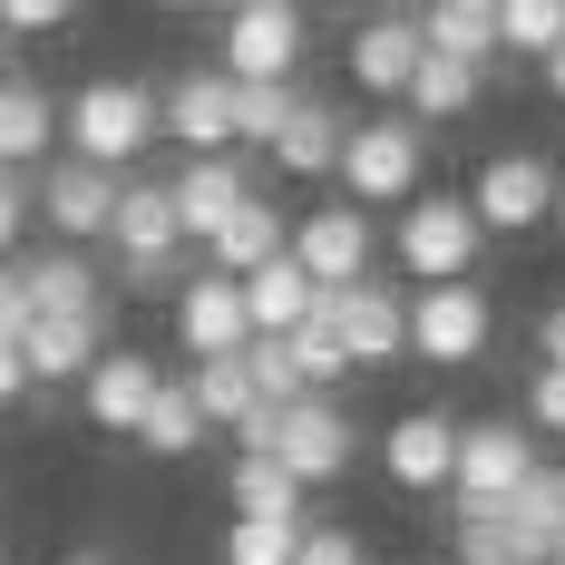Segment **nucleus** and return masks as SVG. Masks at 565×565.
<instances>
[{
    "mask_svg": "<svg viewBox=\"0 0 565 565\" xmlns=\"http://www.w3.org/2000/svg\"><path fill=\"white\" fill-rule=\"evenodd\" d=\"M312 302H322V292H312V274H302L292 254H274L264 274H244V312H254V341H292L302 322H312Z\"/></svg>",
    "mask_w": 565,
    "mask_h": 565,
    "instance_id": "412c9836",
    "label": "nucleus"
},
{
    "mask_svg": "<svg viewBox=\"0 0 565 565\" xmlns=\"http://www.w3.org/2000/svg\"><path fill=\"white\" fill-rule=\"evenodd\" d=\"M108 351H117V341H108V312H98V322H30V341H20L30 381H88Z\"/></svg>",
    "mask_w": 565,
    "mask_h": 565,
    "instance_id": "4be33fe9",
    "label": "nucleus"
},
{
    "mask_svg": "<svg viewBox=\"0 0 565 565\" xmlns=\"http://www.w3.org/2000/svg\"><path fill=\"white\" fill-rule=\"evenodd\" d=\"M302 274H312V292H351V282H371V254H381V234H371V215L361 205H312L302 225H292V244H282Z\"/></svg>",
    "mask_w": 565,
    "mask_h": 565,
    "instance_id": "1a4fd4ad",
    "label": "nucleus"
},
{
    "mask_svg": "<svg viewBox=\"0 0 565 565\" xmlns=\"http://www.w3.org/2000/svg\"><path fill=\"white\" fill-rule=\"evenodd\" d=\"M10 68H20V58H10V30H0V78H10Z\"/></svg>",
    "mask_w": 565,
    "mask_h": 565,
    "instance_id": "49530a36",
    "label": "nucleus"
},
{
    "mask_svg": "<svg viewBox=\"0 0 565 565\" xmlns=\"http://www.w3.org/2000/svg\"><path fill=\"white\" fill-rule=\"evenodd\" d=\"M536 478V429L526 419H458V478H449V508H508L516 488Z\"/></svg>",
    "mask_w": 565,
    "mask_h": 565,
    "instance_id": "39448f33",
    "label": "nucleus"
},
{
    "mask_svg": "<svg viewBox=\"0 0 565 565\" xmlns=\"http://www.w3.org/2000/svg\"><path fill=\"white\" fill-rule=\"evenodd\" d=\"M10 399H30V361H20V351L0 341V409H10Z\"/></svg>",
    "mask_w": 565,
    "mask_h": 565,
    "instance_id": "37998d69",
    "label": "nucleus"
},
{
    "mask_svg": "<svg viewBox=\"0 0 565 565\" xmlns=\"http://www.w3.org/2000/svg\"><path fill=\"white\" fill-rule=\"evenodd\" d=\"M449 546H458V565H546V546L508 508H449Z\"/></svg>",
    "mask_w": 565,
    "mask_h": 565,
    "instance_id": "393cba45",
    "label": "nucleus"
},
{
    "mask_svg": "<svg viewBox=\"0 0 565 565\" xmlns=\"http://www.w3.org/2000/svg\"><path fill=\"white\" fill-rule=\"evenodd\" d=\"M478 98H488V68L419 50V78H409V117H419V127H449V117H468Z\"/></svg>",
    "mask_w": 565,
    "mask_h": 565,
    "instance_id": "bb28decb",
    "label": "nucleus"
},
{
    "mask_svg": "<svg viewBox=\"0 0 565 565\" xmlns=\"http://www.w3.org/2000/svg\"><path fill=\"white\" fill-rule=\"evenodd\" d=\"M137 449H147V458H185V449H205V419H195L185 381H167V391H157V409L137 419Z\"/></svg>",
    "mask_w": 565,
    "mask_h": 565,
    "instance_id": "7c9ffc66",
    "label": "nucleus"
},
{
    "mask_svg": "<svg viewBox=\"0 0 565 565\" xmlns=\"http://www.w3.org/2000/svg\"><path fill=\"white\" fill-rule=\"evenodd\" d=\"M419 50L488 68V58H498V0H429V10H419Z\"/></svg>",
    "mask_w": 565,
    "mask_h": 565,
    "instance_id": "b1692460",
    "label": "nucleus"
},
{
    "mask_svg": "<svg viewBox=\"0 0 565 565\" xmlns=\"http://www.w3.org/2000/svg\"><path fill=\"white\" fill-rule=\"evenodd\" d=\"M341 147H351V117H341L332 98H302L292 127L274 137V167L282 175H341Z\"/></svg>",
    "mask_w": 565,
    "mask_h": 565,
    "instance_id": "5701e85b",
    "label": "nucleus"
},
{
    "mask_svg": "<svg viewBox=\"0 0 565 565\" xmlns=\"http://www.w3.org/2000/svg\"><path fill=\"white\" fill-rule=\"evenodd\" d=\"M225 68L234 88H292V68H302V10L292 0H244L225 20Z\"/></svg>",
    "mask_w": 565,
    "mask_h": 565,
    "instance_id": "6e6552de",
    "label": "nucleus"
},
{
    "mask_svg": "<svg viewBox=\"0 0 565 565\" xmlns=\"http://www.w3.org/2000/svg\"><path fill=\"white\" fill-rule=\"evenodd\" d=\"M0 30L10 40H50V30H68V10L58 0H0Z\"/></svg>",
    "mask_w": 565,
    "mask_h": 565,
    "instance_id": "ea45409f",
    "label": "nucleus"
},
{
    "mask_svg": "<svg viewBox=\"0 0 565 565\" xmlns=\"http://www.w3.org/2000/svg\"><path fill=\"white\" fill-rule=\"evenodd\" d=\"M409 351L439 361V371H478V361L498 351V302H488L478 282H429V292H409Z\"/></svg>",
    "mask_w": 565,
    "mask_h": 565,
    "instance_id": "20e7f679",
    "label": "nucleus"
},
{
    "mask_svg": "<svg viewBox=\"0 0 565 565\" xmlns=\"http://www.w3.org/2000/svg\"><path fill=\"white\" fill-rule=\"evenodd\" d=\"M117 264H167V254H185V225H175V185L167 175H127L117 185Z\"/></svg>",
    "mask_w": 565,
    "mask_h": 565,
    "instance_id": "f3484780",
    "label": "nucleus"
},
{
    "mask_svg": "<svg viewBox=\"0 0 565 565\" xmlns=\"http://www.w3.org/2000/svg\"><path fill=\"white\" fill-rule=\"evenodd\" d=\"M30 322H40V302H30V274H20V264H0V341L20 351V341H30Z\"/></svg>",
    "mask_w": 565,
    "mask_h": 565,
    "instance_id": "58836bf2",
    "label": "nucleus"
},
{
    "mask_svg": "<svg viewBox=\"0 0 565 565\" xmlns=\"http://www.w3.org/2000/svg\"><path fill=\"white\" fill-rule=\"evenodd\" d=\"M244 371H254V391H264V409H292V399H312V391H302V371H292V351H282V341H254V351H244Z\"/></svg>",
    "mask_w": 565,
    "mask_h": 565,
    "instance_id": "c9c22d12",
    "label": "nucleus"
},
{
    "mask_svg": "<svg viewBox=\"0 0 565 565\" xmlns=\"http://www.w3.org/2000/svg\"><path fill=\"white\" fill-rule=\"evenodd\" d=\"M167 185H175V225H185V244H215V234L254 205V175H244V157H185Z\"/></svg>",
    "mask_w": 565,
    "mask_h": 565,
    "instance_id": "4468645a",
    "label": "nucleus"
},
{
    "mask_svg": "<svg viewBox=\"0 0 565 565\" xmlns=\"http://www.w3.org/2000/svg\"><path fill=\"white\" fill-rule=\"evenodd\" d=\"M117 185H127V175L78 167V157H58V167L40 175V215L58 225V244H68V254H78V244H98V234L117 225Z\"/></svg>",
    "mask_w": 565,
    "mask_h": 565,
    "instance_id": "2eb2a0df",
    "label": "nucleus"
},
{
    "mask_svg": "<svg viewBox=\"0 0 565 565\" xmlns=\"http://www.w3.org/2000/svg\"><path fill=\"white\" fill-rule=\"evenodd\" d=\"M312 322L341 332L351 371H391L399 351H409V292L399 282H351V292H322L312 302Z\"/></svg>",
    "mask_w": 565,
    "mask_h": 565,
    "instance_id": "0eeeda50",
    "label": "nucleus"
},
{
    "mask_svg": "<svg viewBox=\"0 0 565 565\" xmlns=\"http://www.w3.org/2000/svg\"><path fill=\"white\" fill-rule=\"evenodd\" d=\"M225 498H234V516H302V478L274 449H244L225 468Z\"/></svg>",
    "mask_w": 565,
    "mask_h": 565,
    "instance_id": "c85d7f7f",
    "label": "nucleus"
},
{
    "mask_svg": "<svg viewBox=\"0 0 565 565\" xmlns=\"http://www.w3.org/2000/svg\"><path fill=\"white\" fill-rule=\"evenodd\" d=\"M536 78H546V98H556V108H565V50L546 58V68H536Z\"/></svg>",
    "mask_w": 565,
    "mask_h": 565,
    "instance_id": "c03bdc74",
    "label": "nucleus"
},
{
    "mask_svg": "<svg viewBox=\"0 0 565 565\" xmlns=\"http://www.w3.org/2000/svg\"><path fill=\"white\" fill-rule=\"evenodd\" d=\"M498 50L546 68V58L565 50V0H498Z\"/></svg>",
    "mask_w": 565,
    "mask_h": 565,
    "instance_id": "c756f323",
    "label": "nucleus"
},
{
    "mask_svg": "<svg viewBox=\"0 0 565 565\" xmlns=\"http://www.w3.org/2000/svg\"><path fill=\"white\" fill-rule=\"evenodd\" d=\"M546 565H565V526H556V556H546Z\"/></svg>",
    "mask_w": 565,
    "mask_h": 565,
    "instance_id": "de8ad7c7",
    "label": "nucleus"
},
{
    "mask_svg": "<svg viewBox=\"0 0 565 565\" xmlns=\"http://www.w3.org/2000/svg\"><path fill=\"white\" fill-rule=\"evenodd\" d=\"M58 565H117V556H98V546H78V556H58Z\"/></svg>",
    "mask_w": 565,
    "mask_h": 565,
    "instance_id": "a18cd8bd",
    "label": "nucleus"
},
{
    "mask_svg": "<svg viewBox=\"0 0 565 565\" xmlns=\"http://www.w3.org/2000/svg\"><path fill=\"white\" fill-rule=\"evenodd\" d=\"M391 254H399V274L419 282H468L478 274V254H488V225H478V205L468 195H419V205H399V234H391Z\"/></svg>",
    "mask_w": 565,
    "mask_h": 565,
    "instance_id": "7ed1b4c3",
    "label": "nucleus"
},
{
    "mask_svg": "<svg viewBox=\"0 0 565 565\" xmlns=\"http://www.w3.org/2000/svg\"><path fill=\"white\" fill-rule=\"evenodd\" d=\"M157 391H167V371H157L147 351H108V361L78 381V409H88L108 439H137V419L157 409Z\"/></svg>",
    "mask_w": 565,
    "mask_h": 565,
    "instance_id": "a211bd4d",
    "label": "nucleus"
},
{
    "mask_svg": "<svg viewBox=\"0 0 565 565\" xmlns=\"http://www.w3.org/2000/svg\"><path fill=\"white\" fill-rule=\"evenodd\" d=\"M175 351H185V371L254 351V312H244V282L234 274H205V264L185 274V292H175Z\"/></svg>",
    "mask_w": 565,
    "mask_h": 565,
    "instance_id": "9d476101",
    "label": "nucleus"
},
{
    "mask_svg": "<svg viewBox=\"0 0 565 565\" xmlns=\"http://www.w3.org/2000/svg\"><path fill=\"white\" fill-rule=\"evenodd\" d=\"M30 205H40V195H30V175L0 167V264H10V244H20V225H30Z\"/></svg>",
    "mask_w": 565,
    "mask_h": 565,
    "instance_id": "a19ab883",
    "label": "nucleus"
},
{
    "mask_svg": "<svg viewBox=\"0 0 565 565\" xmlns=\"http://www.w3.org/2000/svg\"><path fill=\"white\" fill-rule=\"evenodd\" d=\"M58 137H68L78 167L127 175L147 157V137H157V88H137V78H88V88L58 98Z\"/></svg>",
    "mask_w": 565,
    "mask_h": 565,
    "instance_id": "f257e3e1",
    "label": "nucleus"
},
{
    "mask_svg": "<svg viewBox=\"0 0 565 565\" xmlns=\"http://www.w3.org/2000/svg\"><path fill=\"white\" fill-rule=\"evenodd\" d=\"M50 147H58V98L30 78V68H10V78H0V167L30 175Z\"/></svg>",
    "mask_w": 565,
    "mask_h": 565,
    "instance_id": "aec40b11",
    "label": "nucleus"
},
{
    "mask_svg": "<svg viewBox=\"0 0 565 565\" xmlns=\"http://www.w3.org/2000/svg\"><path fill=\"white\" fill-rule=\"evenodd\" d=\"M302 526H312V516H234L225 526V565H292L302 556Z\"/></svg>",
    "mask_w": 565,
    "mask_h": 565,
    "instance_id": "2f4dec72",
    "label": "nucleus"
},
{
    "mask_svg": "<svg viewBox=\"0 0 565 565\" xmlns=\"http://www.w3.org/2000/svg\"><path fill=\"white\" fill-rule=\"evenodd\" d=\"M157 137H175L185 157H234V78L225 68H175V88L157 98Z\"/></svg>",
    "mask_w": 565,
    "mask_h": 565,
    "instance_id": "ddd939ff",
    "label": "nucleus"
},
{
    "mask_svg": "<svg viewBox=\"0 0 565 565\" xmlns=\"http://www.w3.org/2000/svg\"><path fill=\"white\" fill-rule=\"evenodd\" d=\"M381 478H391L399 498H449V478H458V419H449V409H399L391 429H381Z\"/></svg>",
    "mask_w": 565,
    "mask_h": 565,
    "instance_id": "f8f14e48",
    "label": "nucleus"
},
{
    "mask_svg": "<svg viewBox=\"0 0 565 565\" xmlns=\"http://www.w3.org/2000/svg\"><path fill=\"white\" fill-rule=\"evenodd\" d=\"M292 351V371H302V391L312 399H341V371H351V351H341V332H322V322H302V332L282 341Z\"/></svg>",
    "mask_w": 565,
    "mask_h": 565,
    "instance_id": "72a5a7b5",
    "label": "nucleus"
},
{
    "mask_svg": "<svg viewBox=\"0 0 565 565\" xmlns=\"http://www.w3.org/2000/svg\"><path fill=\"white\" fill-rule=\"evenodd\" d=\"M292 108H302V88H234V137L244 147H274L282 127H292Z\"/></svg>",
    "mask_w": 565,
    "mask_h": 565,
    "instance_id": "f704fd0d",
    "label": "nucleus"
},
{
    "mask_svg": "<svg viewBox=\"0 0 565 565\" xmlns=\"http://www.w3.org/2000/svg\"><path fill=\"white\" fill-rule=\"evenodd\" d=\"M185 399H195L205 429H244V419H264V391H254L244 351H234V361H195V371H185Z\"/></svg>",
    "mask_w": 565,
    "mask_h": 565,
    "instance_id": "cd10ccee",
    "label": "nucleus"
},
{
    "mask_svg": "<svg viewBox=\"0 0 565 565\" xmlns=\"http://www.w3.org/2000/svg\"><path fill=\"white\" fill-rule=\"evenodd\" d=\"M274 458L302 478V498H312V488H332L341 468L361 458V429H351L341 399H292V409H274Z\"/></svg>",
    "mask_w": 565,
    "mask_h": 565,
    "instance_id": "9b49d317",
    "label": "nucleus"
},
{
    "mask_svg": "<svg viewBox=\"0 0 565 565\" xmlns=\"http://www.w3.org/2000/svg\"><path fill=\"white\" fill-rule=\"evenodd\" d=\"M556 195H565V175H556V157H536V147H498L488 167L468 175V205H478L488 234H536L556 215Z\"/></svg>",
    "mask_w": 565,
    "mask_h": 565,
    "instance_id": "423d86ee",
    "label": "nucleus"
},
{
    "mask_svg": "<svg viewBox=\"0 0 565 565\" xmlns=\"http://www.w3.org/2000/svg\"><path fill=\"white\" fill-rule=\"evenodd\" d=\"M508 516L536 536V546H546V556H556V526H565V468H556V458H536V478L508 498Z\"/></svg>",
    "mask_w": 565,
    "mask_h": 565,
    "instance_id": "473e14b6",
    "label": "nucleus"
},
{
    "mask_svg": "<svg viewBox=\"0 0 565 565\" xmlns=\"http://www.w3.org/2000/svg\"><path fill=\"white\" fill-rule=\"evenodd\" d=\"M556 175H565V157H556Z\"/></svg>",
    "mask_w": 565,
    "mask_h": 565,
    "instance_id": "09e8293b",
    "label": "nucleus"
},
{
    "mask_svg": "<svg viewBox=\"0 0 565 565\" xmlns=\"http://www.w3.org/2000/svg\"><path fill=\"white\" fill-rule=\"evenodd\" d=\"M351 88H371V98H409V78H419V20L409 10H371L361 30H351Z\"/></svg>",
    "mask_w": 565,
    "mask_h": 565,
    "instance_id": "dca6fc26",
    "label": "nucleus"
},
{
    "mask_svg": "<svg viewBox=\"0 0 565 565\" xmlns=\"http://www.w3.org/2000/svg\"><path fill=\"white\" fill-rule=\"evenodd\" d=\"M292 565H371V546H361L351 526H332V516H312V526H302V556H292Z\"/></svg>",
    "mask_w": 565,
    "mask_h": 565,
    "instance_id": "4c0bfd02",
    "label": "nucleus"
},
{
    "mask_svg": "<svg viewBox=\"0 0 565 565\" xmlns=\"http://www.w3.org/2000/svg\"><path fill=\"white\" fill-rule=\"evenodd\" d=\"M516 419H526L536 439H565V371L536 361V371H526V409H516Z\"/></svg>",
    "mask_w": 565,
    "mask_h": 565,
    "instance_id": "e433bc0d",
    "label": "nucleus"
},
{
    "mask_svg": "<svg viewBox=\"0 0 565 565\" xmlns=\"http://www.w3.org/2000/svg\"><path fill=\"white\" fill-rule=\"evenodd\" d=\"M20 274H30V302H40V322H98V312H108V274H98L88 254H68V244L30 254Z\"/></svg>",
    "mask_w": 565,
    "mask_h": 565,
    "instance_id": "6ab92c4d",
    "label": "nucleus"
},
{
    "mask_svg": "<svg viewBox=\"0 0 565 565\" xmlns=\"http://www.w3.org/2000/svg\"><path fill=\"white\" fill-rule=\"evenodd\" d=\"M282 244H292V225H282V205H264V195H254V205H244V215H234L225 234H215V244H205V274H264V264H274Z\"/></svg>",
    "mask_w": 565,
    "mask_h": 565,
    "instance_id": "a878e982",
    "label": "nucleus"
},
{
    "mask_svg": "<svg viewBox=\"0 0 565 565\" xmlns=\"http://www.w3.org/2000/svg\"><path fill=\"white\" fill-rule=\"evenodd\" d=\"M536 361L565 371V302H546V322H536Z\"/></svg>",
    "mask_w": 565,
    "mask_h": 565,
    "instance_id": "79ce46f5",
    "label": "nucleus"
},
{
    "mask_svg": "<svg viewBox=\"0 0 565 565\" xmlns=\"http://www.w3.org/2000/svg\"><path fill=\"white\" fill-rule=\"evenodd\" d=\"M419 157H429V127L419 117H351V147H341V205H419Z\"/></svg>",
    "mask_w": 565,
    "mask_h": 565,
    "instance_id": "f03ea898",
    "label": "nucleus"
}]
</instances>
